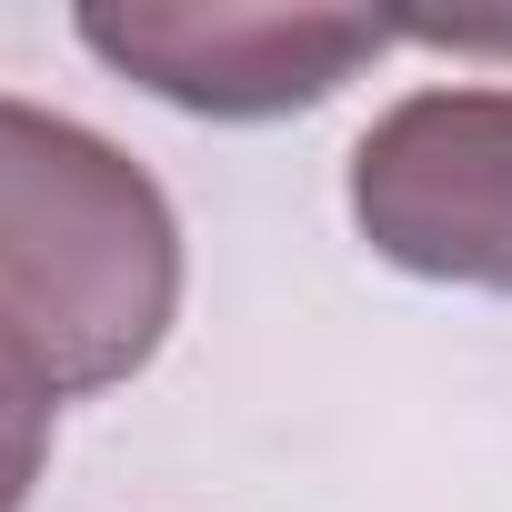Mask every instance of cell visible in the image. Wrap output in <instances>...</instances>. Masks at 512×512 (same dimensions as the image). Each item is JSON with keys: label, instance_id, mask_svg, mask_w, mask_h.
<instances>
[{"label": "cell", "instance_id": "obj_5", "mask_svg": "<svg viewBox=\"0 0 512 512\" xmlns=\"http://www.w3.org/2000/svg\"><path fill=\"white\" fill-rule=\"evenodd\" d=\"M392 31L432 51H512V21H392Z\"/></svg>", "mask_w": 512, "mask_h": 512}, {"label": "cell", "instance_id": "obj_2", "mask_svg": "<svg viewBox=\"0 0 512 512\" xmlns=\"http://www.w3.org/2000/svg\"><path fill=\"white\" fill-rule=\"evenodd\" d=\"M352 231L412 282L512 302V91H402L352 141Z\"/></svg>", "mask_w": 512, "mask_h": 512}, {"label": "cell", "instance_id": "obj_4", "mask_svg": "<svg viewBox=\"0 0 512 512\" xmlns=\"http://www.w3.org/2000/svg\"><path fill=\"white\" fill-rule=\"evenodd\" d=\"M51 422H61L51 372L0 332V512L31 502V482H41V462H51Z\"/></svg>", "mask_w": 512, "mask_h": 512}, {"label": "cell", "instance_id": "obj_3", "mask_svg": "<svg viewBox=\"0 0 512 512\" xmlns=\"http://www.w3.org/2000/svg\"><path fill=\"white\" fill-rule=\"evenodd\" d=\"M71 31L121 81H141L151 101L201 111V121L312 111L402 41L372 11H251V0H211V11L201 0H131V11H81Z\"/></svg>", "mask_w": 512, "mask_h": 512}, {"label": "cell", "instance_id": "obj_1", "mask_svg": "<svg viewBox=\"0 0 512 512\" xmlns=\"http://www.w3.org/2000/svg\"><path fill=\"white\" fill-rule=\"evenodd\" d=\"M181 312L171 191L71 111L0 91V332L51 392L131 382Z\"/></svg>", "mask_w": 512, "mask_h": 512}]
</instances>
